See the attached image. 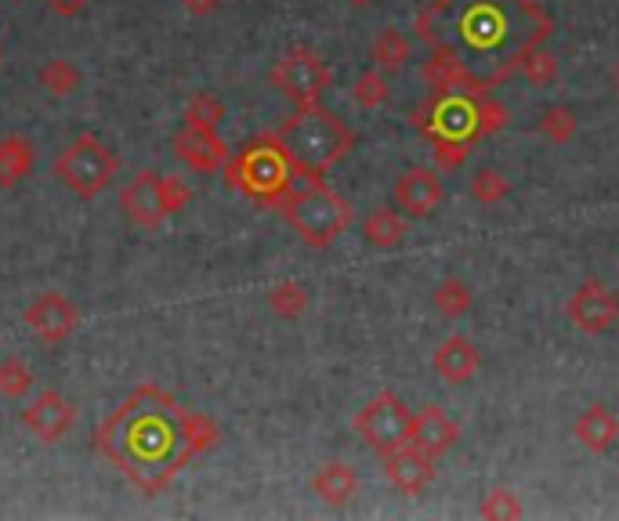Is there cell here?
I'll return each mask as SVG.
<instances>
[{"mask_svg": "<svg viewBox=\"0 0 619 521\" xmlns=\"http://www.w3.org/2000/svg\"><path fill=\"white\" fill-rule=\"evenodd\" d=\"M417 37L443 51L467 76L471 99L521 73L529 51L544 48L555 22L536 0H428L417 11Z\"/></svg>", "mask_w": 619, "mask_h": 521, "instance_id": "6da1fadb", "label": "cell"}, {"mask_svg": "<svg viewBox=\"0 0 619 521\" xmlns=\"http://www.w3.org/2000/svg\"><path fill=\"white\" fill-rule=\"evenodd\" d=\"M275 139L283 142L286 156L294 160L301 177H323L329 167L352 153L355 134L337 113H326L315 105H297L294 116L283 120V127L275 131Z\"/></svg>", "mask_w": 619, "mask_h": 521, "instance_id": "7a4b0ae2", "label": "cell"}, {"mask_svg": "<svg viewBox=\"0 0 619 521\" xmlns=\"http://www.w3.org/2000/svg\"><path fill=\"white\" fill-rule=\"evenodd\" d=\"M275 207L312 251H323L352 225V203L329 188L323 177H297V185Z\"/></svg>", "mask_w": 619, "mask_h": 521, "instance_id": "3957f363", "label": "cell"}, {"mask_svg": "<svg viewBox=\"0 0 619 521\" xmlns=\"http://www.w3.org/2000/svg\"><path fill=\"white\" fill-rule=\"evenodd\" d=\"M225 177L232 188L243 192V196L275 207V203L297 185L301 174L294 167V160L286 156L283 142L275 139V134H261V139L246 145L236 160L225 163Z\"/></svg>", "mask_w": 619, "mask_h": 521, "instance_id": "277c9868", "label": "cell"}, {"mask_svg": "<svg viewBox=\"0 0 619 521\" xmlns=\"http://www.w3.org/2000/svg\"><path fill=\"white\" fill-rule=\"evenodd\" d=\"M54 171H59L69 192H77L80 200H94L113 185V177L120 171V156L99 134H80V139H73L62 149Z\"/></svg>", "mask_w": 619, "mask_h": 521, "instance_id": "5b68a950", "label": "cell"}, {"mask_svg": "<svg viewBox=\"0 0 619 521\" xmlns=\"http://www.w3.org/2000/svg\"><path fill=\"white\" fill-rule=\"evenodd\" d=\"M185 203H189V188L177 182V177H163L156 171H142L138 177H131L120 196L123 214H128L138 228H156L160 222H168L174 211H182Z\"/></svg>", "mask_w": 619, "mask_h": 521, "instance_id": "8992f818", "label": "cell"}, {"mask_svg": "<svg viewBox=\"0 0 619 521\" xmlns=\"http://www.w3.org/2000/svg\"><path fill=\"white\" fill-rule=\"evenodd\" d=\"M413 131H420L424 139H464L475 142L481 139L478 131V99L464 91H446V94H432L420 109L409 113Z\"/></svg>", "mask_w": 619, "mask_h": 521, "instance_id": "52a82bcc", "label": "cell"}, {"mask_svg": "<svg viewBox=\"0 0 619 521\" xmlns=\"http://www.w3.org/2000/svg\"><path fill=\"white\" fill-rule=\"evenodd\" d=\"M355 431L377 457H388L413 442V413L395 391H380L355 413Z\"/></svg>", "mask_w": 619, "mask_h": 521, "instance_id": "ba28073f", "label": "cell"}, {"mask_svg": "<svg viewBox=\"0 0 619 521\" xmlns=\"http://www.w3.org/2000/svg\"><path fill=\"white\" fill-rule=\"evenodd\" d=\"M272 84L280 88L294 105H315L334 88V70L315 48H291L275 62Z\"/></svg>", "mask_w": 619, "mask_h": 521, "instance_id": "9c48e42d", "label": "cell"}, {"mask_svg": "<svg viewBox=\"0 0 619 521\" xmlns=\"http://www.w3.org/2000/svg\"><path fill=\"white\" fill-rule=\"evenodd\" d=\"M569 323L587 337H601L609 334L619 323V290L605 286L601 279H587L572 290L569 305H566Z\"/></svg>", "mask_w": 619, "mask_h": 521, "instance_id": "30bf717a", "label": "cell"}, {"mask_svg": "<svg viewBox=\"0 0 619 521\" xmlns=\"http://www.w3.org/2000/svg\"><path fill=\"white\" fill-rule=\"evenodd\" d=\"M26 326L44 340V345H62V340L77 330L80 323V311L69 297L62 294H40L30 308H26Z\"/></svg>", "mask_w": 619, "mask_h": 521, "instance_id": "8fae6325", "label": "cell"}, {"mask_svg": "<svg viewBox=\"0 0 619 521\" xmlns=\"http://www.w3.org/2000/svg\"><path fill=\"white\" fill-rule=\"evenodd\" d=\"M380 460H384V478H388L398 492H406V497H420V492L435 482V457L420 452L417 446H403Z\"/></svg>", "mask_w": 619, "mask_h": 521, "instance_id": "7c38bea8", "label": "cell"}, {"mask_svg": "<svg viewBox=\"0 0 619 521\" xmlns=\"http://www.w3.org/2000/svg\"><path fill=\"white\" fill-rule=\"evenodd\" d=\"M438 203H443V182H438V174L428 167H413L406 174H398L395 182V207L403 211L413 222H420V217H428Z\"/></svg>", "mask_w": 619, "mask_h": 521, "instance_id": "4fadbf2b", "label": "cell"}, {"mask_svg": "<svg viewBox=\"0 0 619 521\" xmlns=\"http://www.w3.org/2000/svg\"><path fill=\"white\" fill-rule=\"evenodd\" d=\"M73 406L65 402V395L59 391H44L37 395V399L22 409V423L30 428L40 442H59V438L69 435V428H73Z\"/></svg>", "mask_w": 619, "mask_h": 521, "instance_id": "5bb4252c", "label": "cell"}, {"mask_svg": "<svg viewBox=\"0 0 619 521\" xmlns=\"http://www.w3.org/2000/svg\"><path fill=\"white\" fill-rule=\"evenodd\" d=\"M177 160H185L192 171L200 174H214L217 167L229 163V149L217 139L214 127H200V123H185V131L174 139Z\"/></svg>", "mask_w": 619, "mask_h": 521, "instance_id": "9a60e30c", "label": "cell"}, {"mask_svg": "<svg viewBox=\"0 0 619 521\" xmlns=\"http://www.w3.org/2000/svg\"><path fill=\"white\" fill-rule=\"evenodd\" d=\"M460 442V423L446 417V409L438 406H424L417 417H413V442L428 457H446V452Z\"/></svg>", "mask_w": 619, "mask_h": 521, "instance_id": "2e32d148", "label": "cell"}, {"mask_svg": "<svg viewBox=\"0 0 619 521\" xmlns=\"http://www.w3.org/2000/svg\"><path fill=\"white\" fill-rule=\"evenodd\" d=\"M432 369H435V377H443L446 384H464V380H471L478 369H481V355L475 348V340L471 337H446L443 345L435 348L432 355Z\"/></svg>", "mask_w": 619, "mask_h": 521, "instance_id": "e0dca14e", "label": "cell"}, {"mask_svg": "<svg viewBox=\"0 0 619 521\" xmlns=\"http://www.w3.org/2000/svg\"><path fill=\"white\" fill-rule=\"evenodd\" d=\"M572 438L580 442L587 452H595V457H601V452H609L616 442H619V417L612 413L609 406H587L580 417L572 420Z\"/></svg>", "mask_w": 619, "mask_h": 521, "instance_id": "ac0fdd59", "label": "cell"}, {"mask_svg": "<svg viewBox=\"0 0 619 521\" xmlns=\"http://www.w3.org/2000/svg\"><path fill=\"white\" fill-rule=\"evenodd\" d=\"M312 492L319 500H326V503L344 507L355 497V492H359V474H355V468H348L344 460H329V463H323L319 471H315Z\"/></svg>", "mask_w": 619, "mask_h": 521, "instance_id": "d6986e66", "label": "cell"}, {"mask_svg": "<svg viewBox=\"0 0 619 521\" xmlns=\"http://www.w3.org/2000/svg\"><path fill=\"white\" fill-rule=\"evenodd\" d=\"M37 167V145L26 134H8L0 139V185H16L30 177Z\"/></svg>", "mask_w": 619, "mask_h": 521, "instance_id": "ffe728a7", "label": "cell"}, {"mask_svg": "<svg viewBox=\"0 0 619 521\" xmlns=\"http://www.w3.org/2000/svg\"><path fill=\"white\" fill-rule=\"evenodd\" d=\"M363 239L374 246V251H395V246L406 239V217L395 207L369 211L363 222Z\"/></svg>", "mask_w": 619, "mask_h": 521, "instance_id": "44dd1931", "label": "cell"}, {"mask_svg": "<svg viewBox=\"0 0 619 521\" xmlns=\"http://www.w3.org/2000/svg\"><path fill=\"white\" fill-rule=\"evenodd\" d=\"M369 59H374V65L380 73H403L406 70V62H409V40L395 30V25H388V30H380L377 40H374V48H369Z\"/></svg>", "mask_w": 619, "mask_h": 521, "instance_id": "7402d4cb", "label": "cell"}, {"mask_svg": "<svg viewBox=\"0 0 619 521\" xmlns=\"http://www.w3.org/2000/svg\"><path fill=\"white\" fill-rule=\"evenodd\" d=\"M471 305H475V294L460 276H449L435 286V308L443 311L446 319H460V315L471 311Z\"/></svg>", "mask_w": 619, "mask_h": 521, "instance_id": "603a6c76", "label": "cell"}, {"mask_svg": "<svg viewBox=\"0 0 619 521\" xmlns=\"http://www.w3.org/2000/svg\"><path fill=\"white\" fill-rule=\"evenodd\" d=\"M37 80L48 94H54V99H69V94L80 88V70L69 59H51L44 62V70L37 73Z\"/></svg>", "mask_w": 619, "mask_h": 521, "instance_id": "cb8c5ba5", "label": "cell"}, {"mask_svg": "<svg viewBox=\"0 0 619 521\" xmlns=\"http://www.w3.org/2000/svg\"><path fill=\"white\" fill-rule=\"evenodd\" d=\"M268 308L280 315V319H297V315L308 308V290L294 279L275 283L268 290Z\"/></svg>", "mask_w": 619, "mask_h": 521, "instance_id": "d4e9b609", "label": "cell"}, {"mask_svg": "<svg viewBox=\"0 0 619 521\" xmlns=\"http://www.w3.org/2000/svg\"><path fill=\"white\" fill-rule=\"evenodd\" d=\"M467 192H471V200H478L481 207H497V203H504L507 196H511V185H507V177L500 171L493 167H481L471 185H467Z\"/></svg>", "mask_w": 619, "mask_h": 521, "instance_id": "484cf974", "label": "cell"}, {"mask_svg": "<svg viewBox=\"0 0 619 521\" xmlns=\"http://www.w3.org/2000/svg\"><path fill=\"white\" fill-rule=\"evenodd\" d=\"M352 99L359 109H377L388 102V76H384L377 65L374 70H366L359 73V80H355V88H352Z\"/></svg>", "mask_w": 619, "mask_h": 521, "instance_id": "4316f807", "label": "cell"}, {"mask_svg": "<svg viewBox=\"0 0 619 521\" xmlns=\"http://www.w3.org/2000/svg\"><path fill=\"white\" fill-rule=\"evenodd\" d=\"M33 388V369L26 366L22 359H4L0 362V395H8V399H19Z\"/></svg>", "mask_w": 619, "mask_h": 521, "instance_id": "83f0119b", "label": "cell"}, {"mask_svg": "<svg viewBox=\"0 0 619 521\" xmlns=\"http://www.w3.org/2000/svg\"><path fill=\"white\" fill-rule=\"evenodd\" d=\"M540 131H544V139L555 142V145L572 142V134H576V116H572V109H566V105L547 109L544 120H540Z\"/></svg>", "mask_w": 619, "mask_h": 521, "instance_id": "f1b7e54d", "label": "cell"}, {"mask_svg": "<svg viewBox=\"0 0 619 521\" xmlns=\"http://www.w3.org/2000/svg\"><path fill=\"white\" fill-rule=\"evenodd\" d=\"M478 514L489 518V521H500V518H521L526 511H521V503H518V497L511 489H493V492L481 497Z\"/></svg>", "mask_w": 619, "mask_h": 521, "instance_id": "f546056e", "label": "cell"}, {"mask_svg": "<svg viewBox=\"0 0 619 521\" xmlns=\"http://www.w3.org/2000/svg\"><path fill=\"white\" fill-rule=\"evenodd\" d=\"M435 167L443 171V174H453V171H460L467 156H471V145L475 142H464V139H435Z\"/></svg>", "mask_w": 619, "mask_h": 521, "instance_id": "4dcf8cb0", "label": "cell"}, {"mask_svg": "<svg viewBox=\"0 0 619 521\" xmlns=\"http://www.w3.org/2000/svg\"><path fill=\"white\" fill-rule=\"evenodd\" d=\"M222 120H225L222 99H214V94H206V91H200L185 109V123H200V127H217Z\"/></svg>", "mask_w": 619, "mask_h": 521, "instance_id": "1f68e13d", "label": "cell"}, {"mask_svg": "<svg viewBox=\"0 0 619 521\" xmlns=\"http://www.w3.org/2000/svg\"><path fill=\"white\" fill-rule=\"evenodd\" d=\"M555 73H558V62H555V54L547 51V44L529 51V59L521 62V76H526L529 84H536V88H547L550 80H555Z\"/></svg>", "mask_w": 619, "mask_h": 521, "instance_id": "d6a6232c", "label": "cell"}, {"mask_svg": "<svg viewBox=\"0 0 619 521\" xmlns=\"http://www.w3.org/2000/svg\"><path fill=\"white\" fill-rule=\"evenodd\" d=\"M507 120H511V113H507L500 102H493L489 94L486 99H478V131L481 134H497Z\"/></svg>", "mask_w": 619, "mask_h": 521, "instance_id": "836d02e7", "label": "cell"}, {"mask_svg": "<svg viewBox=\"0 0 619 521\" xmlns=\"http://www.w3.org/2000/svg\"><path fill=\"white\" fill-rule=\"evenodd\" d=\"M94 4V0H44V8L59 19H77Z\"/></svg>", "mask_w": 619, "mask_h": 521, "instance_id": "e575fe53", "label": "cell"}, {"mask_svg": "<svg viewBox=\"0 0 619 521\" xmlns=\"http://www.w3.org/2000/svg\"><path fill=\"white\" fill-rule=\"evenodd\" d=\"M182 4L192 11V16H211V11L222 8V0H182Z\"/></svg>", "mask_w": 619, "mask_h": 521, "instance_id": "d590c367", "label": "cell"}, {"mask_svg": "<svg viewBox=\"0 0 619 521\" xmlns=\"http://www.w3.org/2000/svg\"><path fill=\"white\" fill-rule=\"evenodd\" d=\"M348 4H352V8H369L374 0H348Z\"/></svg>", "mask_w": 619, "mask_h": 521, "instance_id": "8d00e7d4", "label": "cell"}, {"mask_svg": "<svg viewBox=\"0 0 619 521\" xmlns=\"http://www.w3.org/2000/svg\"><path fill=\"white\" fill-rule=\"evenodd\" d=\"M616 88H619V62H616Z\"/></svg>", "mask_w": 619, "mask_h": 521, "instance_id": "74e56055", "label": "cell"}, {"mask_svg": "<svg viewBox=\"0 0 619 521\" xmlns=\"http://www.w3.org/2000/svg\"><path fill=\"white\" fill-rule=\"evenodd\" d=\"M0 62H4V51H0Z\"/></svg>", "mask_w": 619, "mask_h": 521, "instance_id": "f35d334b", "label": "cell"}]
</instances>
